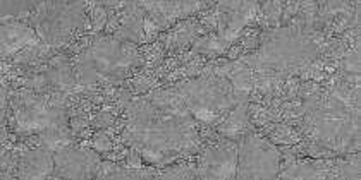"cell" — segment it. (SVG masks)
<instances>
[{
    "label": "cell",
    "instance_id": "cell-1",
    "mask_svg": "<svg viewBox=\"0 0 361 180\" xmlns=\"http://www.w3.org/2000/svg\"><path fill=\"white\" fill-rule=\"evenodd\" d=\"M279 151L269 141L248 134L238 148V179H276Z\"/></svg>",
    "mask_w": 361,
    "mask_h": 180
},
{
    "label": "cell",
    "instance_id": "cell-2",
    "mask_svg": "<svg viewBox=\"0 0 361 180\" xmlns=\"http://www.w3.org/2000/svg\"><path fill=\"white\" fill-rule=\"evenodd\" d=\"M56 172L62 179H92L98 174L100 158L90 150H74L64 146L54 153Z\"/></svg>",
    "mask_w": 361,
    "mask_h": 180
},
{
    "label": "cell",
    "instance_id": "cell-3",
    "mask_svg": "<svg viewBox=\"0 0 361 180\" xmlns=\"http://www.w3.org/2000/svg\"><path fill=\"white\" fill-rule=\"evenodd\" d=\"M200 179H236L238 146L233 143H221L210 148L200 160L196 170Z\"/></svg>",
    "mask_w": 361,
    "mask_h": 180
},
{
    "label": "cell",
    "instance_id": "cell-4",
    "mask_svg": "<svg viewBox=\"0 0 361 180\" xmlns=\"http://www.w3.org/2000/svg\"><path fill=\"white\" fill-rule=\"evenodd\" d=\"M38 43V34L23 22H7L2 26V57L14 56L25 49H33Z\"/></svg>",
    "mask_w": 361,
    "mask_h": 180
},
{
    "label": "cell",
    "instance_id": "cell-5",
    "mask_svg": "<svg viewBox=\"0 0 361 180\" xmlns=\"http://www.w3.org/2000/svg\"><path fill=\"white\" fill-rule=\"evenodd\" d=\"M56 172L54 153L47 148L25 153L19 158V177L21 179H47Z\"/></svg>",
    "mask_w": 361,
    "mask_h": 180
},
{
    "label": "cell",
    "instance_id": "cell-6",
    "mask_svg": "<svg viewBox=\"0 0 361 180\" xmlns=\"http://www.w3.org/2000/svg\"><path fill=\"white\" fill-rule=\"evenodd\" d=\"M331 170L325 162H301L281 175V179H331Z\"/></svg>",
    "mask_w": 361,
    "mask_h": 180
},
{
    "label": "cell",
    "instance_id": "cell-7",
    "mask_svg": "<svg viewBox=\"0 0 361 180\" xmlns=\"http://www.w3.org/2000/svg\"><path fill=\"white\" fill-rule=\"evenodd\" d=\"M250 127V120H248V105L241 103L239 107H236L224 120V124L221 125V132L224 136H229V138H236L238 134H241L245 129Z\"/></svg>",
    "mask_w": 361,
    "mask_h": 180
},
{
    "label": "cell",
    "instance_id": "cell-8",
    "mask_svg": "<svg viewBox=\"0 0 361 180\" xmlns=\"http://www.w3.org/2000/svg\"><path fill=\"white\" fill-rule=\"evenodd\" d=\"M229 46V43L224 41L219 34H212V37L202 38L195 43L193 52L196 53H221Z\"/></svg>",
    "mask_w": 361,
    "mask_h": 180
},
{
    "label": "cell",
    "instance_id": "cell-9",
    "mask_svg": "<svg viewBox=\"0 0 361 180\" xmlns=\"http://www.w3.org/2000/svg\"><path fill=\"white\" fill-rule=\"evenodd\" d=\"M343 69L346 70L348 81H351V83L355 84L360 83V56L356 50L349 52L346 58H344Z\"/></svg>",
    "mask_w": 361,
    "mask_h": 180
},
{
    "label": "cell",
    "instance_id": "cell-10",
    "mask_svg": "<svg viewBox=\"0 0 361 180\" xmlns=\"http://www.w3.org/2000/svg\"><path fill=\"white\" fill-rule=\"evenodd\" d=\"M339 177L341 179H360V160L351 158V160H339Z\"/></svg>",
    "mask_w": 361,
    "mask_h": 180
},
{
    "label": "cell",
    "instance_id": "cell-11",
    "mask_svg": "<svg viewBox=\"0 0 361 180\" xmlns=\"http://www.w3.org/2000/svg\"><path fill=\"white\" fill-rule=\"evenodd\" d=\"M92 22H93V33H98L100 30H104L105 22H107V11L102 9V7H95V9H92Z\"/></svg>",
    "mask_w": 361,
    "mask_h": 180
},
{
    "label": "cell",
    "instance_id": "cell-12",
    "mask_svg": "<svg viewBox=\"0 0 361 180\" xmlns=\"http://www.w3.org/2000/svg\"><path fill=\"white\" fill-rule=\"evenodd\" d=\"M93 146H95L98 151H109L112 148V144L104 132H98L95 139H93Z\"/></svg>",
    "mask_w": 361,
    "mask_h": 180
}]
</instances>
